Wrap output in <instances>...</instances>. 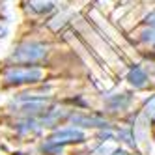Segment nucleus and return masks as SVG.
I'll use <instances>...</instances> for the list:
<instances>
[{
  "instance_id": "1",
  "label": "nucleus",
  "mask_w": 155,
  "mask_h": 155,
  "mask_svg": "<svg viewBox=\"0 0 155 155\" xmlns=\"http://www.w3.org/2000/svg\"><path fill=\"white\" fill-rule=\"evenodd\" d=\"M47 82L45 65H26V64H6L0 69V84L8 90H23Z\"/></svg>"
},
{
  "instance_id": "2",
  "label": "nucleus",
  "mask_w": 155,
  "mask_h": 155,
  "mask_svg": "<svg viewBox=\"0 0 155 155\" xmlns=\"http://www.w3.org/2000/svg\"><path fill=\"white\" fill-rule=\"evenodd\" d=\"M52 54L51 43L41 39H23L6 56V64H26V65H45Z\"/></svg>"
},
{
  "instance_id": "3",
  "label": "nucleus",
  "mask_w": 155,
  "mask_h": 155,
  "mask_svg": "<svg viewBox=\"0 0 155 155\" xmlns=\"http://www.w3.org/2000/svg\"><path fill=\"white\" fill-rule=\"evenodd\" d=\"M69 124L73 127H79L82 131H103V129H114L112 121L101 114H92V112H79L73 110V114L69 116Z\"/></svg>"
},
{
  "instance_id": "4",
  "label": "nucleus",
  "mask_w": 155,
  "mask_h": 155,
  "mask_svg": "<svg viewBox=\"0 0 155 155\" xmlns=\"http://www.w3.org/2000/svg\"><path fill=\"white\" fill-rule=\"evenodd\" d=\"M47 140L58 144V146H77V144H84L88 140L86 131L79 129V127H73V125H65V127H56L49 131V135L45 137Z\"/></svg>"
},
{
  "instance_id": "5",
  "label": "nucleus",
  "mask_w": 155,
  "mask_h": 155,
  "mask_svg": "<svg viewBox=\"0 0 155 155\" xmlns=\"http://www.w3.org/2000/svg\"><path fill=\"white\" fill-rule=\"evenodd\" d=\"M12 129H13L15 135L21 137V138L36 137V135H39V133L45 131V129H43V125H41V121L36 120V118H13Z\"/></svg>"
},
{
  "instance_id": "6",
  "label": "nucleus",
  "mask_w": 155,
  "mask_h": 155,
  "mask_svg": "<svg viewBox=\"0 0 155 155\" xmlns=\"http://www.w3.org/2000/svg\"><path fill=\"white\" fill-rule=\"evenodd\" d=\"M133 103V95L127 94V92H121V94H112L105 99V105H103V110L108 114H121L129 110Z\"/></svg>"
},
{
  "instance_id": "7",
  "label": "nucleus",
  "mask_w": 155,
  "mask_h": 155,
  "mask_svg": "<svg viewBox=\"0 0 155 155\" xmlns=\"http://www.w3.org/2000/svg\"><path fill=\"white\" fill-rule=\"evenodd\" d=\"M125 81L129 82L131 88H135V90H144V88H148V84H150V73H148L146 68H142L140 64H131L127 73H125Z\"/></svg>"
},
{
  "instance_id": "8",
  "label": "nucleus",
  "mask_w": 155,
  "mask_h": 155,
  "mask_svg": "<svg viewBox=\"0 0 155 155\" xmlns=\"http://www.w3.org/2000/svg\"><path fill=\"white\" fill-rule=\"evenodd\" d=\"M38 151H39V155H64L65 148L58 146V144H54V142H51L47 138H43L39 142V146H38Z\"/></svg>"
},
{
  "instance_id": "9",
  "label": "nucleus",
  "mask_w": 155,
  "mask_h": 155,
  "mask_svg": "<svg viewBox=\"0 0 155 155\" xmlns=\"http://www.w3.org/2000/svg\"><path fill=\"white\" fill-rule=\"evenodd\" d=\"M137 38H138V41H140L146 49H151V51L155 52V28H151V26L142 28V30L138 32Z\"/></svg>"
},
{
  "instance_id": "10",
  "label": "nucleus",
  "mask_w": 155,
  "mask_h": 155,
  "mask_svg": "<svg viewBox=\"0 0 155 155\" xmlns=\"http://www.w3.org/2000/svg\"><path fill=\"white\" fill-rule=\"evenodd\" d=\"M144 25H146V26H151V28H155V9H153V12H150V13L146 15V19H144Z\"/></svg>"
},
{
  "instance_id": "11",
  "label": "nucleus",
  "mask_w": 155,
  "mask_h": 155,
  "mask_svg": "<svg viewBox=\"0 0 155 155\" xmlns=\"http://www.w3.org/2000/svg\"><path fill=\"white\" fill-rule=\"evenodd\" d=\"M108 155H131V153H129L125 148H121V146H120V148H114V150L110 151Z\"/></svg>"
},
{
  "instance_id": "12",
  "label": "nucleus",
  "mask_w": 155,
  "mask_h": 155,
  "mask_svg": "<svg viewBox=\"0 0 155 155\" xmlns=\"http://www.w3.org/2000/svg\"><path fill=\"white\" fill-rule=\"evenodd\" d=\"M2 34H4V28H2V25H0V38H2Z\"/></svg>"
}]
</instances>
